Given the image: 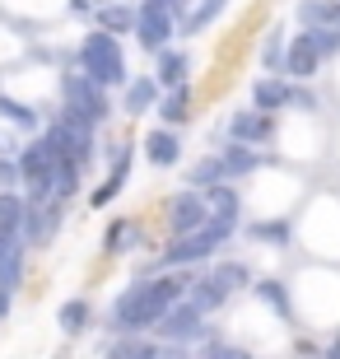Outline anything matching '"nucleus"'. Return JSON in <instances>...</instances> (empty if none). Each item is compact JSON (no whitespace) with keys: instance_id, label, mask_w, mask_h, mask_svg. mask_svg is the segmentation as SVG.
Listing matches in <instances>:
<instances>
[{"instance_id":"obj_19","label":"nucleus","mask_w":340,"mask_h":359,"mask_svg":"<svg viewBox=\"0 0 340 359\" xmlns=\"http://www.w3.org/2000/svg\"><path fill=\"white\" fill-rule=\"evenodd\" d=\"M219 163H224V177H243V173H252V168H257L261 159H257V154H252L243 140H233V149H224Z\"/></svg>"},{"instance_id":"obj_34","label":"nucleus","mask_w":340,"mask_h":359,"mask_svg":"<svg viewBox=\"0 0 340 359\" xmlns=\"http://www.w3.org/2000/svg\"><path fill=\"white\" fill-rule=\"evenodd\" d=\"M252 238H261V243H289V224H252Z\"/></svg>"},{"instance_id":"obj_8","label":"nucleus","mask_w":340,"mask_h":359,"mask_svg":"<svg viewBox=\"0 0 340 359\" xmlns=\"http://www.w3.org/2000/svg\"><path fill=\"white\" fill-rule=\"evenodd\" d=\"M205 224V196L200 191H177V196L168 201V229L172 238L177 233H191V229Z\"/></svg>"},{"instance_id":"obj_6","label":"nucleus","mask_w":340,"mask_h":359,"mask_svg":"<svg viewBox=\"0 0 340 359\" xmlns=\"http://www.w3.org/2000/svg\"><path fill=\"white\" fill-rule=\"evenodd\" d=\"M19 177L28 182L33 201H47V191H52V149L47 145H28L24 154H19Z\"/></svg>"},{"instance_id":"obj_5","label":"nucleus","mask_w":340,"mask_h":359,"mask_svg":"<svg viewBox=\"0 0 340 359\" xmlns=\"http://www.w3.org/2000/svg\"><path fill=\"white\" fill-rule=\"evenodd\" d=\"M131 28L140 33V47H149V52H158V47H163V42L172 38V10L163 5V0H144Z\"/></svg>"},{"instance_id":"obj_7","label":"nucleus","mask_w":340,"mask_h":359,"mask_svg":"<svg viewBox=\"0 0 340 359\" xmlns=\"http://www.w3.org/2000/svg\"><path fill=\"white\" fill-rule=\"evenodd\" d=\"M154 327H158V336H168V341H196V336H210L205 327H200V313H196V308H191V304H177V299L163 308V318H158Z\"/></svg>"},{"instance_id":"obj_37","label":"nucleus","mask_w":340,"mask_h":359,"mask_svg":"<svg viewBox=\"0 0 340 359\" xmlns=\"http://www.w3.org/2000/svg\"><path fill=\"white\" fill-rule=\"evenodd\" d=\"M163 5H168V10H182V5H186V0H163Z\"/></svg>"},{"instance_id":"obj_28","label":"nucleus","mask_w":340,"mask_h":359,"mask_svg":"<svg viewBox=\"0 0 340 359\" xmlns=\"http://www.w3.org/2000/svg\"><path fill=\"white\" fill-rule=\"evenodd\" d=\"M0 117H5V121H14V126H38V117H33V112H28L24 103L5 98V93H0Z\"/></svg>"},{"instance_id":"obj_30","label":"nucleus","mask_w":340,"mask_h":359,"mask_svg":"<svg viewBox=\"0 0 340 359\" xmlns=\"http://www.w3.org/2000/svg\"><path fill=\"white\" fill-rule=\"evenodd\" d=\"M191 182H196V187H210V182H224V163H219V159H200L196 168H191Z\"/></svg>"},{"instance_id":"obj_26","label":"nucleus","mask_w":340,"mask_h":359,"mask_svg":"<svg viewBox=\"0 0 340 359\" xmlns=\"http://www.w3.org/2000/svg\"><path fill=\"white\" fill-rule=\"evenodd\" d=\"M107 355H112V359H126V355H131V359H154V355H163V350H158V346H144V341H117Z\"/></svg>"},{"instance_id":"obj_24","label":"nucleus","mask_w":340,"mask_h":359,"mask_svg":"<svg viewBox=\"0 0 340 359\" xmlns=\"http://www.w3.org/2000/svg\"><path fill=\"white\" fill-rule=\"evenodd\" d=\"M84 327H89V304H84V299H70V304L61 308V332H66V336H79Z\"/></svg>"},{"instance_id":"obj_27","label":"nucleus","mask_w":340,"mask_h":359,"mask_svg":"<svg viewBox=\"0 0 340 359\" xmlns=\"http://www.w3.org/2000/svg\"><path fill=\"white\" fill-rule=\"evenodd\" d=\"M140 243V229H131V219H117L112 224V233H107V248L117 252V248H135Z\"/></svg>"},{"instance_id":"obj_2","label":"nucleus","mask_w":340,"mask_h":359,"mask_svg":"<svg viewBox=\"0 0 340 359\" xmlns=\"http://www.w3.org/2000/svg\"><path fill=\"white\" fill-rule=\"evenodd\" d=\"M79 66H84V75L89 80H98L107 89V84H121L126 80V61H121V47L112 33H89V38L79 42Z\"/></svg>"},{"instance_id":"obj_9","label":"nucleus","mask_w":340,"mask_h":359,"mask_svg":"<svg viewBox=\"0 0 340 359\" xmlns=\"http://www.w3.org/2000/svg\"><path fill=\"white\" fill-rule=\"evenodd\" d=\"M200 196H205V219H210V224H219V229L233 233V224H238V191H233V187L210 182Z\"/></svg>"},{"instance_id":"obj_10","label":"nucleus","mask_w":340,"mask_h":359,"mask_svg":"<svg viewBox=\"0 0 340 359\" xmlns=\"http://www.w3.org/2000/svg\"><path fill=\"white\" fill-rule=\"evenodd\" d=\"M229 135H233V140H243V145L266 140V135H271V112H261V107H252V112H233Z\"/></svg>"},{"instance_id":"obj_17","label":"nucleus","mask_w":340,"mask_h":359,"mask_svg":"<svg viewBox=\"0 0 340 359\" xmlns=\"http://www.w3.org/2000/svg\"><path fill=\"white\" fill-rule=\"evenodd\" d=\"M0 238H24V201L19 196H0Z\"/></svg>"},{"instance_id":"obj_4","label":"nucleus","mask_w":340,"mask_h":359,"mask_svg":"<svg viewBox=\"0 0 340 359\" xmlns=\"http://www.w3.org/2000/svg\"><path fill=\"white\" fill-rule=\"evenodd\" d=\"M66 112L79 117V121H89V126H98V121L107 117L103 84L89 80V75H66Z\"/></svg>"},{"instance_id":"obj_11","label":"nucleus","mask_w":340,"mask_h":359,"mask_svg":"<svg viewBox=\"0 0 340 359\" xmlns=\"http://www.w3.org/2000/svg\"><path fill=\"white\" fill-rule=\"evenodd\" d=\"M144 154H149V163H154V168H172V163L182 159V145H177V135H172V131H163V126H158V131L144 135Z\"/></svg>"},{"instance_id":"obj_15","label":"nucleus","mask_w":340,"mask_h":359,"mask_svg":"<svg viewBox=\"0 0 340 359\" xmlns=\"http://www.w3.org/2000/svg\"><path fill=\"white\" fill-rule=\"evenodd\" d=\"M126 173H131V149H121L117 159H112V173H107V182H103V187H98V191L89 196V205H107V201H112V196L121 191Z\"/></svg>"},{"instance_id":"obj_12","label":"nucleus","mask_w":340,"mask_h":359,"mask_svg":"<svg viewBox=\"0 0 340 359\" xmlns=\"http://www.w3.org/2000/svg\"><path fill=\"white\" fill-rule=\"evenodd\" d=\"M317 61H322V56H317L313 47H308V38H303V33H299L294 42H289V52H285V70L294 75V80H313V75H317Z\"/></svg>"},{"instance_id":"obj_18","label":"nucleus","mask_w":340,"mask_h":359,"mask_svg":"<svg viewBox=\"0 0 340 359\" xmlns=\"http://www.w3.org/2000/svg\"><path fill=\"white\" fill-rule=\"evenodd\" d=\"M224 299H229V294H224L219 285H215V280H196V285H191V290H186V304L196 308L200 318H205V313H215V308H219Z\"/></svg>"},{"instance_id":"obj_25","label":"nucleus","mask_w":340,"mask_h":359,"mask_svg":"<svg viewBox=\"0 0 340 359\" xmlns=\"http://www.w3.org/2000/svg\"><path fill=\"white\" fill-rule=\"evenodd\" d=\"M257 299H261L266 308H275L280 318H289V294H285V285H275V280H261V285H257Z\"/></svg>"},{"instance_id":"obj_16","label":"nucleus","mask_w":340,"mask_h":359,"mask_svg":"<svg viewBox=\"0 0 340 359\" xmlns=\"http://www.w3.org/2000/svg\"><path fill=\"white\" fill-rule=\"evenodd\" d=\"M186 80V56L182 52H168V47H158V70H154V84L158 89H172V84Z\"/></svg>"},{"instance_id":"obj_21","label":"nucleus","mask_w":340,"mask_h":359,"mask_svg":"<svg viewBox=\"0 0 340 359\" xmlns=\"http://www.w3.org/2000/svg\"><path fill=\"white\" fill-rule=\"evenodd\" d=\"M303 38L317 56H336L340 52V28H317V24H303Z\"/></svg>"},{"instance_id":"obj_29","label":"nucleus","mask_w":340,"mask_h":359,"mask_svg":"<svg viewBox=\"0 0 340 359\" xmlns=\"http://www.w3.org/2000/svg\"><path fill=\"white\" fill-rule=\"evenodd\" d=\"M224 5H229V0H205V5H200V10L191 14V19H186V28H191V33H200L205 24H215V19L224 14Z\"/></svg>"},{"instance_id":"obj_31","label":"nucleus","mask_w":340,"mask_h":359,"mask_svg":"<svg viewBox=\"0 0 340 359\" xmlns=\"http://www.w3.org/2000/svg\"><path fill=\"white\" fill-rule=\"evenodd\" d=\"M98 19H103L107 33H121V28H131V24H135V14H131V10H121V5H107Z\"/></svg>"},{"instance_id":"obj_23","label":"nucleus","mask_w":340,"mask_h":359,"mask_svg":"<svg viewBox=\"0 0 340 359\" xmlns=\"http://www.w3.org/2000/svg\"><path fill=\"white\" fill-rule=\"evenodd\" d=\"M158 98V84L154 80H135L131 89H126V117H135V112H149V103Z\"/></svg>"},{"instance_id":"obj_38","label":"nucleus","mask_w":340,"mask_h":359,"mask_svg":"<svg viewBox=\"0 0 340 359\" xmlns=\"http://www.w3.org/2000/svg\"><path fill=\"white\" fill-rule=\"evenodd\" d=\"M331 355H336V359H340V341H336V346H331Z\"/></svg>"},{"instance_id":"obj_36","label":"nucleus","mask_w":340,"mask_h":359,"mask_svg":"<svg viewBox=\"0 0 340 359\" xmlns=\"http://www.w3.org/2000/svg\"><path fill=\"white\" fill-rule=\"evenodd\" d=\"M14 177H19V168L10 159H0V187H14Z\"/></svg>"},{"instance_id":"obj_20","label":"nucleus","mask_w":340,"mask_h":359,"mask_svg":"<svg viewBox=\"0 0 340 359\" xmlns=\"http://www.w3.org/2000/svg\"><path fill=\"white\" fill-rule=\"evenodd\" d=\"M186 107H191V93H186V84H172L168 98L158 103V117L168 121V126H177V121H186Z\"/></svg>"},{"instance_id":"obj_3","label":"nucleus","mask_w":340,"mask_h":359,"mask_svg":"<svg viewBox=\"0 0 340 359\" xmlns=\"http://www.w3.org/2000/svg\"><path fill=\"white\" fill-rule=\"evenodd\" d=\"M229 238V229H219V224H200V229H191V233H177V238L168 243V248H163V262H168V266H186V262H205L210 252H215V248H219V243Z\"/></svg>"},{"instance_id":"obj_1","label":"nucleus","mask_w":340,"mask_h":359,"mask_svg":"<svg viewBox=\"0 0 340 359\" xmlns=\"http://www.w3.org/2000/svg\"><path fill=\"white\" fill-rule=\"evenodd\" d=\"M182 294V280H149V285H135L117 299V322L126 332H140V327H154L163 318V308Z\"/></svg>"},{"instance_id":"obj_22","label":"nucleus","mask_w":340,"mask_h":359,"mask_svg":"<svg viewBox=\"0 0 340 359\" xmlns=\"http://www.w3.org/2000/svg\"><path fill=\"white\" fill-rule=\"evenodd\" d=\"M252 98H257V107H261V112H275V107H285V103H289V89H285L280 80H257Z\"/></svg>"},{"instance_id":"obj_33","label":"nucleus","mask_w":340,"mask_h":359,"mask_svg":"<svg viewBox=\"0 0 340 359\" xmlns=\"http://www.w3.org/2000/svg\"><path fill=\"white\" fill-rule=\"evenodd\" d=\"M261 61H266V70L285 66V42H280V28H275L271 38H266V47H261Z\"/></svg>"},{"instance_id":"obj_32","label":"nucleus","mask_w":340,"mask_h":359,"mask_svg":"<svg viewBox=\"0 0 340 359\" xmlns=\"http://www.w3.org/2000/svg\"><path fill=\"white\" fill-rule=\"evenodd\" d=\"M210 280H215V285L229 294V290H243V285H247V271H243V266H219Z\"/></svg>"},{"instance_id":"obj_13","label":"nucleus","mask_w":340,"mask_h":359,"mask_svg":"<svg viewBox=\"0 0 340 359\" xmlns=\"http://www.w3.org/2000/svg\"><path fill=\"white\" fill-rule=\"evenodd\" d=\"M56 229V210L52 205H42V201H33V210L24 205V238L28 243H47Z\"/></svg>"},{"instance_id":"obj_14","label":"nucleus","mask_w":340,"mask_h":359,"mask_svg":"<svg viewBox=\"0 0 340 359\" xmlns=\"http://www.w3.org/2000/svg\"><path fill=\"white\" fill-rule=\"evenodd\" d=\"M299 19L317 28H340V0H299Z\"/></svg>"},{"instance_id":"obj_35","label":"nucleus","mask_w":340,"mask_h":359,"mask_svg":"<svg viewBox=\"0 0 340 359\" xmlns=\"http://www.w3.org/2000/svg\"><path fill=\"white\" fill-rule=\"evenodd\" d=\"M205 355H219V359H243V346H210Z\"/></svg>"}]
</instances>
